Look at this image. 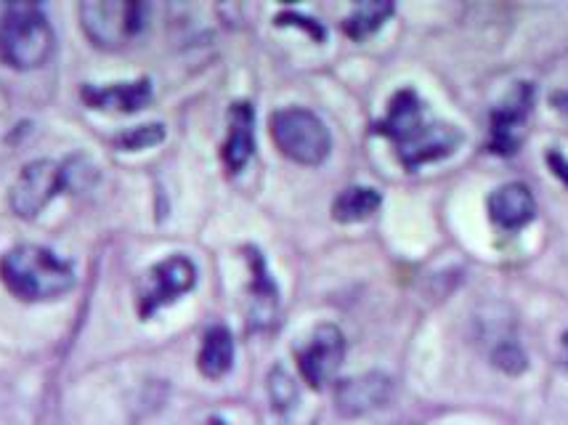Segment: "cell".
<instances>
[{
	"instance_id": "obj_18",
	"label": "cell",
	"mask_w": 568,
	"mask_h": 425,
	"mask_svg": "<svg viewBox=\"0 0 568 425\" xmlns=\"http://www.w3.org/2000/svg\"><path fill=\"white\" fill-rule=\"evenodd\" d=\"M495 364L499 370H505V373L518 375L526 370V354L516 346V343H503V346L495 351Z\"/></svg>"
},
{
	"instance_id": "obj_4",
	"label": "cell",
	"mask_w": 568,
	"mask_h": 425,
	"mask_svg": "<svg viewBox=\"0 0 568 425\" xmlns=\"http://www.w3.org/2000/svg\"><path fill=\"white\" fill-rule=\"evenodd\" d=\"M272 136L284 158L301 165L324 163L329 146H333L327 125L314 112L301 110V107H290V110L272 114Z\"/></svg>"
},
{
	"instance_id": "obj_2",
	"label": "cell",
	"mask_w": 568,
	"mask_h": 425,
	"mask_svg": "<svg viewBox=\"0 0 568 425\" xmlns=\"http://www.w3.org/2000/svg\"><path fill=\"white\" fill-rule=\"evenodd\" d=\"M0 276L6 287L22 301L62 298L74 287V272L49 247L19 245L3 255Z\"/></svg>"
},
{
	"instance_id": "obj_5",
	"label": "cell",
	"mask_w": 568,
	"mask_h": 425,
	"mask_svg": "<svg viewBox=\"0 0 568 425\" xmlns=\"http://www.w3.org/2000/svg\"><path fill=\"white\" fill-rule=\"evenodd\" d=\"M80 22L99 49H120L144 27V6L120 0H88L80 3Z\"/></svg>"
},
{
	"instance_id": "obj_19",
	"label": "cell",
	"mask_w": 568,
	"mask_h": 425,
	"mask_svg": "<svg viewBox=\"0 0 568 425\" xmlns=\"http://www.w3.org/2000/svg\"><path fill=\"white\" fill-rule=\"evenodd\" d=\"M287 19H290V22H293V24H301V27H306L308 32H314V38H316V40H322V38H324V30H322L320 24L314 22V19L295 17V13H282V17H280V24H282V22H287Z\"/></svg>"
},
{
	"instance_id": "obj_15",
	"label": "cell",
	"mask_w": 568,
	"mask_h": 425,
	"mask_svg": "<svg viewBox=\"0 0 568 425\" xmlns=\"http://www.w3.org/2000/svg\"><path fill=\"white\" fill-rule=\"evenodd\" d=\"M381 192L372 186H348L346 192L337 194L333 202V215L341 224H354V221L369 219L381 208Z\"/></svg>"
},
{
	"instance_id": "obj_3",
	"label": "cell",
	"mask_w": 568,
	"mask_h": 425,
	"mask_svg": "<svg viewBox=\"0 0 568 425\" xmlns=\"http://www.w3.org/2000/svg\"><path fill=\"white\" fill-rule=\"evenodd\" d=\"M53 53V30L38 6H9L0 17V59L13 70H36Z\"/></svg>"
},
{
	"instance_id": "obj_6",
	"label": "cell",
	"mask_w": 568,
	"mask_h": 425,
	"mask_svg": "<svg viewBox=\"0 0 568 425\" xmlns=\"http://www.w3.org/2000/svg\"><path fill=\"white\" fill-rule=\"evenodd\" d=\"M67 184V171L62 165L51 163V160H36V163L24 165L22 173L13 181L9 202L11 211L19 219H36L43 213V208L57 198V192Z\"/></svg>"
},
{
	"instance_id": "obj_12",
	"label": "cell",
	"mask_w": 568,
	"mask_h": 425,
	"mask_svg": "<svg viewBox=\"0 0 568 425\" xmlns=\"http://www.w3.org/2000/svg\"><path fill=\"white\" fill-rule=\"evenodd\" d=\"M255 152V112L245 101H236L229 110V136L223 144V163L232 173H240Z\"/></svg>"
},
{
	"instance_id": "obj_1",
	"label": "cell",
	"mask_w": 568,
	"mask_h": 425,
	"mask_svg": "<svg viewBox=\"0 0 568 425\" xmlns=\"http://www.w3.org/2000/svg\"><path fill=\"white\" fill-rule=\"evenodd\" d=\"M375 133L390 139L398 160L407 171L449 158L463 144V133L428 110L415 91L404 88L390 99L388 114L375 125Z\"/></svg>"
},
{
	"instance_id": "obj_13",
	"label": "cell",
	"mask_w": 568,
	"mask_h": 425,
	"mask_svg": "<svg viewBox=\"0 0 568 425\" xmlns=\"http://www.w3.org/2000/svg\"><path fill=\"white\" fill-rule=\"evenodd\" d=\"M85 104L93 110H112V112H139L152 101V83L136 80V83H112V85H85L83 88Z\"/></svg>"
},
{
	"instance_id": "obj_14",
	"label": "cell",
	"mask_w": 568,
	"mask_h": 425,
	"mask_svg": "<svg viewBox=\"0 0 568 425\" xmlns=\"http://www.w3.org/2000/svg\"><path fill=\"white\" fill-rule=\"evenodd\" d=\"M232 362H234V341H232V333H229L226 327H213L207 330L205 341H202V348H200V373L205 377H211V381H219L232 370Z\"/></svg>"
},
{
	"instance_id": "obj_8",
	"label": "cell",
	"mask_w": 568,
	"mask_h": 425,
	"mask_svg": "<svg viewBox=\"0 0 568 425\" xmlns=\"http://www.w3.org/2000/svg\"><path fill=\"white\" fill-rule=\"evenodd\" d=\"M534 107V85L516 83L507 97L499 101L497 110L491 112V152L516 154L526 139V125H529Z\"/></svg>"
},
{
	"instance_id": "obj_20",
	"label": "cell",
	"mask_w": 568,
	"mask_h": 425,
	"mask_svg": "<svg viewBox=\"0 0 568 425\" xmlns=\"http://www.w3.org/2000/svg\"><path fill=\"white\" fill-rule=\"evenodd\" d=\"M547 163H550L552 173H556L558 179L564 181V184L568 186V160L564 158V154H560V152H550V154H547Z\"/></svg>"
},
{
	"instance_id": "obj_21",
	"label": "cell",
	"mask_w": 568,
	"mask_h": 425,
	"mask_svg": "<svg viewBox=\"0 0 568 425\" xmlns=\"http://www.w3.org/2000/svg\"><path fill=\"white\" fill-rule=\"evenodd\" d=\"M564 356H566V364H568V333L564 335Z\"/></svg>"
},
{
	"instance_id": "obj_16",
	"label": "cell",
	"mask_w": 568,
	"mask_h": 425,
	"mask_svg": "<svg viewBox=\"0 0 568 425\" xmlns=\"http://www.w3.org/2000/svg\"><path fill=\"white\" fill-rule=\"evenodd\" d=\"M390 13H394V6L390 3H383V0H369V3H362L354 13H351V17L346 19V24H343V30H346L348 38L364 40L375 30H381L383 22L390 17Z\"/></svg>"
},
{
	"instance_id": "obj_22",
	"label": "cell",
	"mask_w": 568,
	"mask_h": 425,
	"mask_svg": "<svg viewBox=\"0 0 568 425\" xmlns=\"http://www.w3.org/2000/svg\"><path fill=\"white\" fill-rule=\"evenodd\" d=\"M211 425H226L223 421H211Z\"/></svg>"
},
{
	"instance_id": "obj_9",
	"label": "cell",
	"mask_w": 568,
	"mask_h": 425,
	"mask_svg": "<svg viewBox=\"0 0 568 425\" xmlns=\"http://www.w3.org/2000/svg\"><path fill=\"white\" fill-rule=\"evenodd\" d=\"M343 356H346V338L335 325H322L314 330L306 346L297 354L301 373L314 388H324L333 381L337 370H341Z\"/></svg>"
},
{
	"instance_id": "obj_10",
	"label": "cell",
	"mask_w": 568,
	"mask_h": 425,
	"mask_svg": "<svg viewBox=\"0 0 568 425\" xmlns=\"http://www.w3.org/2000/svg\"><path fill=\"white\" fill-rule=\"evenodd\" d=\"M394 386H390V377L383 373H367L343 381L337 386V409L346 417L367 415L372 409H381L388 404Z\"/></svg>"
},
{
	"instance_id": "obj_11",
	"label": "cell",
	"mask_w": 568,
	"mask_h": 425,
	"mask_svg": "<svg viewBox=\"0 0 568 425\" xmlns=\"http://www.w3.org/2000/svg\"><path fill=\"white\" fill-rule=\"evenodd\" d=\"M489 215L491 221L505 232H518V229L529 226L537 215V200H534L531 189L526 184H513L499 186L489 198Z\"/></svg>"
},
{
	"instance_id": "obj_7",
	"label": "cell",
	"mask_w": 568,
	"mask_h": 425,
	"mask_svg": "<svg viewBox=\"0 0 568 425\" xmlns=\"http://www.w3.org/2000/svg\"><path fill=\"white\" fill-rule=\"evenodd\" d=\"M194 282H197V269H194V263L186 255H171V259L160 261L146 274V285L139 295V314L152 316L158 308L189 293Z\"/></svg>"
},
{
	"instance_id": "obj_17",
	"label": "cell",
	"mask_w": 568,
	"mask_h": 425,
	"mask_svg": "<svg viewBox=\"0 0 568 425\" xmlns=\"http://www.w3.org/2000/svg\"><path fill=\"white\" fill-rule=\"evenodd\" d=\"M165 139V131H162V125H139L133 128V131H128L120 136L114 144L120 146V150H146V146L158 144V141Z\"/></svg>"
}]
</instances>
